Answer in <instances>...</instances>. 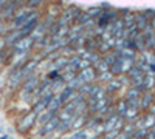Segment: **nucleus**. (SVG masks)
<instances>
[{"mask_svg": "<svg viewBox=\"0 0 155 139\" xmlns=\"http://www.w3.org/2000/svg\"><path fill=\"white\" fill-rule=\"evenodd\" d=\"M85 11L88 12V16H90V17H93V19H98V17L101 16V12H102V9H101L99 6H93V8H87Z\"/></svg>", "mask_w": 155, "mask_h": 139, "instance_id": "24", "label": "nucleus"}, {"mask_svg": "<svg viewBox=\"0 0 155 139\" xmlns=\"http://www.w3.org/2000/svg\"><path fill=\"white\" fill-rule=\"evenodd\" d=\"M61 74H62V71H61V70H58V68H53L51 71H48V73H47V77H48L50 81H54V79L61 77Z\"/></svg>", "mask_w": 155, "mask_h": 139, "instance_id": "25", "label": "nucleus"}, {"mask_svg": "<svg viewBox=\"0 0 155 139\" xmlns=\"http://www.w3.org/2000/svg\"><path fill=\"white\" fill-rule=\"evenodd\" d=\"M67 60H68V57H65V56H59V57H56L53 62H51V67L53 68H58V70H64V67L67 65Z\"/></svg>", "mask_w": 155, "mask_h": 139, "instance_id": "18", "label": "nucleus"}, {"mask_svg": "<svg viewBox=\"0 0 155 139\" xmlns=\"http://www.w3.org/2000/svg\"><path fill=\"white\" fill-rule=\"evenodd\" d=\"M65 87V82H64V79L62 77H58V79H54V81H51V85H50V88L53 90V93L56 94V93H61V90Z\"/></svg>", "mask_w": 155, "mask_h": 139, "instance_id": "17", "label": "nucleus"}, {"mask_svg": "<svg viewBox=\"0 0 155 139\" xmlns=\"http://www.w3.org/2000/svg\"><path fill=\"white\" fill-rule=\"evenodd\" d=\"M126 74H127L129 81H130V85H135V87H138V85H141V84H143L144 73L141 71L138 67H135V65H134L130 70H127V71H126Z\"/></svg>", "mask_w": 155, "mask_h": 139, "instance_id": "5", "label": "nucleus"}, {"mask_svg": "<svg viewBox=\"0 0 155 139\" xmlns=\"http://www.w3.org/2000/svg\"><path fill=\"white\" fill-rule=\"evenodd\" d=\"M36 119H37V113H34L33 110L30 111H23L20 115V119L17 121V131L20 134H27L33 130V127L36 125Z\"/></svg>", "mask_w": 155, "mask_h": 139, "instance_id": "1", "label": "nucleus"}, {"mask_svg": "<svg viewBox=\"0 0 155 139\" xmlns=\"http://www.w3.org/2000/svg\"><path fill=\"white\" fill-rule=\"evenodd\" d=\"M34 37L30 34V36H23L20 39L11 45V49L12 53H22V51H31L33 49V43H34Z\"/></svg>", "mask_w": 155, "mask_h": 139, "instance_id": "2", "label": "nucleus"}, {"mask_svg": "<svg viewBox=\"0 0 155 139\" xmlns=\"http://www.w3.org/2000/svg\"><path fill=\"white\" fill-rule=\"evenodd\" d=\"M37 68H39V60H37V59H34V57L28 59V60L23 64V67H22V74H23V79L27 77V76H30L31 73H34Z\"/></svg>", "mask_w": 155, "mask_h": 139, "instance_id": "8", "label": "nucleus"}, {"mask_svg": "<svg viewBox=\"0 0 155 139\" xmlns=\"http://www.w3.org/2000/svg\"><path fill=\"white\" fill-rule=\"evenodd\" d=\"M61 11H62L61 3H51V5L48 6V16H51V17L58 19V17L61 16Z\"/></svg>", "mask_w": 155, "mask_h": 139, "instance_id": "20", "label": "nucleus"}, {"mask_svg": "<svg viewBox=\"0 0 155 139\" xmlns=\"http://www.w3.org/2000/svg\"><path fill=\"white\" fill-rule=\"evenodd\" d=\"M74 91H76L74 88H71V87L65 85V87H64L62 90H61V93L58 94V96H59V99H61V102H62V104L68 102V100H70V97H71V94H73Z\"/></svg>", "mask_w": 155, "mask_h": 139, "instance_id": "12", "label": "nucleus"}, {"mask_svg": "<svg viewBox=\"0 0 155 139\" xmlns=\"http://www.w3.org/2000/svg\"><path fill=\"white\" fill-rule=\"evenodd\" d=\"M6 33H8V22L0 17V36H5Z\"/></svg>", "mask_w": 155, "mask_h": 139, "instance_id": "26", "label": "nucleus"}, {"mask_svg": "<svg viewBox=\"0 0 155 139\" xmlns=\"http://www.w3.org/2000/svg\"><path fill=\"white\" fill-rule=\"evenodd\" d=\"M115 77V76L107 70V71H102V73H98V76H96V82L98 84H107L109 81H112Z\"/></svg>", "mask_w": 155, "mask_h": 139, "instance_id": "16", "label": "nucleus"}, {"mask_svg": "<svg viewBox=\"0 0 155 139\" xmlns=\"http://www.w3.org/2000/svg\"><path fill=\"white\" fill-rule=\"evenodd\" d=\"M147 111H149V113H152V115L155 116V102H153V104H152V105L147 108Z\"/></svg>", "mask_w": 155, "mask_h": 139, "instance_id": "28", "label": "nucleus"}, {"mask_svg": "<svg viewBox=\"0 0 155 139\" xmlns=\"http://www.w3.org/2000/svg\"><path fill=\"white\" fill-rule=\"evenodd\" d=\"M147 25H149V20L144 17L143 12H138V14H135V27L138 28V31H143Z\"/></svg>", "mask_w": 155, "mask_h": 139, "instance_id": "14", "label": "nucleus"}, {"mask_svg": "<svg viewBox=\"0 0 155 139\" xmlns=\"http://www.w3.org/2000/svg\"><path fill=\"white\" fill-rule=\"evenodd\" d=\"M62 107V102H61V99H59V96H53V97H51L50 99V102H48V105H47V108L48 110H51V111H59V108Z\"/></svg>", "mask_w": 155, "mask_h": 139, "instance_id": "15", "label": "nucleus"}, {"mask_svg": "<svg viewBox=\"0 0 155 139\" xmlns=\"http://www.w3.org/2000/svg\"><path fill=\"white\" fill-rule=\"evenodd\" d=\"M143 14H144V17H146L147 20H150V19L155 16V11H143Z\"/></svg>", "mask_w": 155, "mask_h": 139, "instance_id": "27", "label": "nucleus"}, {"mask_svg": "<svg viewBox=\"0 0 155 139\" xmlns=\"http://www.w3.org/2000/svg\"><path fill=\"white\" fill-rule=\"evenodd\" d=\"M59 118L58 116H54V118H51L48 122H45L44 125H39L41 127V130H39V136H51L53 134V131L56 130V127H58V124H59Z\"/></svg>", "mask_w": 155, "mask_h": 139, "instance_id": "4", "label": "nucleus"}, {"mask_svg": "<svg viewBox=\"0 0 155 139\" xmlns=\"http://www.w3.org/2000/svg\"><path fill=\"white\" fill-rule=\"evenodd\" d=\"M134 42H135V49H137V51H140V53L147 51V48H146V42H144V36L141 34V33H138V34L134 37Z\"/></svg>", "mask_w": 155, "mask_h": 139, "instance_id": "13", "label": "nucleus"}, {"mask_svg": "<svg viewBox=\"0 0 155 139\" xmlns=\"http://www.w3.org/2000/svg\"><path fill=\"white\" fill-rule=\"evenodd\" d=\"M96 76H98V73L92 65V67H87L84 70H79L78 77L82 81V84H93V82H96Z\"/></svg>", "mask_w": 155, "mask_h": 139, "instance_id": "6", "label": "nucleus"}, {"mask_svg": "<svg viewBox=\"0 0 155 139\" xmlns=\"http://www.w3.org/2000/svg\"><path fill=\"white\" fill-rule=\"evenodd\" d=\"M123 88V84L116 79V77H113L112 81H109L107 84H106V93L107 94H113V93H116L118 90H121Z\"/></svg>", "mask_w": 155, "mask_h": 139, "instance_id": "11", "label": "nucleus"}, {"mask_svg": "<svg viewBox=\"0 0 155 139\" xmlns=\"http://www.w3.org/2000/svg\"><path fill=\"white\" fill-rule=\"evenodd\" d=\"M42 3H44V0H25V6L30 9H37Z\"/></svg>", "mask_w": 155, "mask_h": 139, "instance_id": "23", "label": "nucleus"}, {"mask_svg": "<svg viewBox=\"0 0 155 139\" xmlns=\"http://www.w3.org/2000/svg\"><path fill=\"white\" fill-rule=\"evenodd\" d=\"M17 5L14 3V0H6V2L0 6V17H2L3 20H11L12 16H14V12L17 11Z\"/></svg>", "mask_w": 155, "mask_h": 139, "instance_id": "3", "label": "nucleus"}, {"mask_svg": "<svg viewBox=\"0 0 155 139\" xmlns=\"http://www.w3.org/2000/svg\"><path fill=\"white\" fill-rule=\"evenodd\" d=\"M140 107L138 105H127V108H126V111H124V115H123V118H124V121H129V122H134L138 116H140Z\"/></svg>", "mask_w": 155, "mask_h": 139, "instance_id": "9", "label": "nucleus"}, {"mask_svg": "<svg viewBox=\"0 0 155 139\" xmlns=\"http://www.w3.org/2000/svg\"><path fill=\"white\" fill-rule=\"evenodd\" d=\"M124 96H126V99H138V97L141 96V91L138 90L135 85H130V87L126 90V94H124Z\"/></svg>", "mask_w": 155, "mask_h": 139, "instance_id": "19", "label": "nucleus"}, {"mask_svg": "<svg viewBox=\"0 0 155 139\" xmlns=\"http://www.w3.org/2000/svg\"><path fill=\"white\" fill-rule=\"evenodd\" d=\"M121 17H123V22H124V28H130L135 25V14L132 11H129L127 14H124Z\"/></svg>", "mask_w": 155, "mask_h": 139, "instance_id": "21", "label": "nucleus"}, {"mask_svg": "<svg viewBox=\"0 0 155 139\" xmlns=\"http://www.w3.org/2000/svg\"><path fill=\"white\" fill-rule=\"evenodd\" d=\"M126 108H127V102H126V99H120L118 102H116V105H115V113H118V115L123 118Z\"/></svg>", "mask_w": 155, "mask_h": 139, "instance_id": "22", "label": "nucleus"}, {"mask_svg": "<svg viewBox=\"0 0 155 139\" xmlns=\"http://www.w3.org/2000/svg\"><path fill=\"white\" fill-rule=\"evenodd\" d=\"M58 115L56 111H51V110H48V108H45L44 111H41L37 115V119H36V125H44L45 122H48L51 118H54Z\"/></svg>", "mask_w": 155, "mask_h": 139, "instance_id": "10", "label": "nucleus"}, {"mask_svg": "<svg viewBox=\"0 0 155 139\" xmlns=\"http://www.w3.org/2000/svg\"><path fill=\"white\" fill-rule=\"evenodd\" d=\"M155 102V94L152 91H144V93H141L140 99H138V107L141 111H147V108Z\"/></svg>", "mask_w": 155, "mask_h": 139, "instance_id": "7", "label": "nucleus"}]
</instances>
